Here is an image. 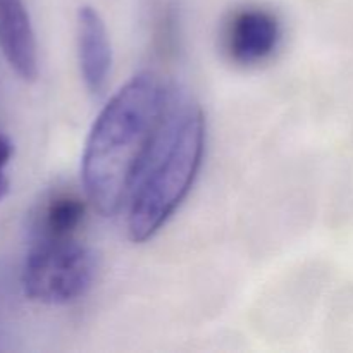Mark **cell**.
Wrapping results in <instances>:
<instances>
[{
  "label": "cell",
  "mask_w": 353,
  "mask_h": 353,
  "mask_svg": "<svg viewBox=\"0 0 353 353\" xmlns=\"http://www.w3.org/2000/svg\"><path fill=\"white\" fill-rule=\"evenodd\" d=\"M205 152V117L195 100L172 90L157 138L128 199V233L143 243L161 231L192 190Z\"/></svg>",
  "instance_id": "2"
},
{
  "label": "cell",
  "mask_w": 353,
  "mask_h": 353,
  "mask_svg": "<svg viewBox=\"0 0 353 353\" xmlns=\"http://www.w3.org/2000/svg\"><path fill=\"white\" fill-rule=\"evenodd\" d=\"M86 203L71 190H59L38 207L33 219V240L74 238L85 219Z\"/></svg>",
  "instance_id": "7"
},
{
  "label": "cell",
  "mask_w": 353,
  "mask_h": 353,
  "mask_svg": "<svg viewBox=\"0 0 353 353\" xmlns=\"http://www.w3.org/2000/svg\"><path fill=\"white\" fill-rule=\"evenodd\" d=\"M172 90L155 72L133 76L100 110L81 157L83 188L103 216L128 202L157 138Z\"/></svg>",
  "instance_id": "1"
},
{
  "label": "cell",
  "mask_w": 353,
  "mask_h": 353,
  "mask_svg": "<svg viewBox=\"0 0 353 353\" xmlns=\"http://www.w3.org/2000/svg\"><path fill=\"white\" fill-rule=\"evenodd\" d=\"M99 257L76 238L33 240L23 269V290L34 302L62 305L88 293Z\"/></svg>",
  "instance_id": "3"
},
{
  "label": "cell",
  "mask_w": 353,
  "mask_h": 353,
  "mask_svg": "<svg viewBox=\"0 0 353 353\" xmlns=\"http://www.w3.org/2000/svg\"><path fill=\"white\" fill-rule=\"evenodd\" d=\"M0 48L21 79H37V40L23 0H0Z\"/></svg>",
  "instance_id": "6"
},
{
  "label": "cell",
  "mask_w": 353,
  "mask_h": 353,
  "mask_svg": "<svg viewBox=\"0 0 353 353\" xmlns=\"http://www.w3.org/2000/svg\"><path fill=\"white\" fill-rule=\"evenodd\" d=\"M78 55L83 83L92 95L105 90L112 68V48L99 10L83 6L78 10Z\"/></svg>",
  "instance_id": "5"
},
{
  "label": "cell",
  "mask_w": 353,
  "mask_h": 353,
  "mask_svg": "<svg viewBox=\"0 0 353 353\" xmlns=\"http://www.w3.org/2000/svg\"><path fill=\"white\" fill-rule=\"evenodd\" d=\"M14 154V145L9 137L0 133V200L6 199L9 193V176H7L6 168L9 165L10 157Z\"/></svg>",
  "instance_id": "8"
},
{
  "label": "cell",
  "mask_w": 353,
  "mask_h": 353,
  "mask_svg": "<svg viewBox=\"0 0 353 353\" xmlns=\"http://www.w3.org/2000/svg\"><path fill=\"white\" fill-rule=\"evenodd\" d=\"M281 34V23L272 10L261 6H245L228 17L224 50L234 64L257 65L274 54Z\"/></svg>",
  "instance_id": "4"
}]
</instances>
